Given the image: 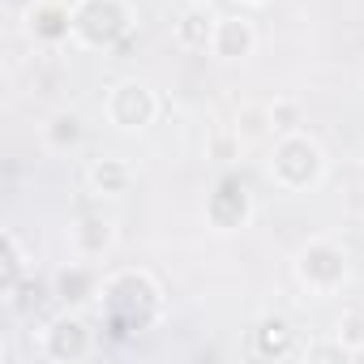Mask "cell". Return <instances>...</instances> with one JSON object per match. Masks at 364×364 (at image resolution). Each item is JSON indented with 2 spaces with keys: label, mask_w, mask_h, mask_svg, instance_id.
<instances>
[{
  "label": "cell",
  "mask_w": 364,
  "mask_h": 364,
  "mask_svg": "<svg viewBox=\"0 0 364 364\" xmlns=\"http://www.w3.org/2000/svg\"><path fill=\"white\" fill-rule=\"evenodd\" d=\"M270 176L279 180V185L287 180V189L313 185V180L321 176V150H317V141H309L300 133H283L279 137V150L270 159Z\"/></svg>",
  "instance_id": "cell-1"
},
{
  "label": "cell",
  "mask_w": 364,
  "mask_h": 364,
  "mask_svg": "<svg viewBox=\"0 0 364 364\" xmlns=\"http://www.w3.org/2000/svg\"><path fill=\"white\" fill-rule=\"evenodd\" d=\"M107 116L120 129H146L154 120V95H150V86L146 82H120L107 95Z\"/></svg>",
  "instance_id": "cell-2"
},
{
  "label": "cell",
  "mask_w": 364,
  "mask_h": 364,
  "mask_svg": "<svg viewBox=\"0 0 364 364\" xmlns=\"http://www.w3.org/2000/svg\"><path fill=\"white\" fill-rule=\"evenodd\" d=\"M253 43H257V35H253V22L249 18H219V26H215V56H223V60H245L249 52H253Z\"/></svg>",
  "instance_id": "cell-3"
},
{
  "label": "cell",
  "mask_w": 364,
  "mask_h": 364,
  "mask_svg": "<svg viewBox=\"0 0 364 364\" xmlns=\"http://www.w3.org/2000/svg\"><path fill=\"white\" fill-rule=\"evenodd\" d=\"M215 26H219V18H210L202 5H193V9L180 14V22H176V39L185 43V48H210V43H215Z\"/></svg>",
  "instance_id": "cell-4"
},
{
  "label": "cell",
  "mask_w": 364,
  "mask_h": 364,
  "mask_svg": "<svg viewBox=\"0 0 364 364\" xmlns=\"http://www.w3.org/2000/svg\"><path fill=\"white\" fill-rule=\"evenodd\" d=\"M129 180H133V171H129L124 163H116V159H103V163L90 167V185H95V193L120 198V193L129 189Z\"/></svg>",
  "instance_id": "cell-5"
},
{
  "label": "cell",
  "mask_w": 364,
  "mask_h": 364,
  "mask_svg": "<svg viewBox=\"0 0 364 364\" xmlns=\"http://www.w3.org/2000/svg\"><path fill=\"white\" fill-rule=\"evenodd\" d=\"M69 343H73L82 355L90 351L86 326H82V321H73V317H65V321H56V326H52V355H73V351H69Z\"/></svg>",
  "instance_id": "cell-6"
},
{
  "label": "cell",
  "mask_w": 364,
  "mask_h": 364,
  "mask_svg": "<svg viewBox=\"0 0 364 364\" xmlns=\"http://www.w3.org/2000/svg\"><path fill=\"white\" fill-rule=\"evenodd\" d=\"M48 141H52L56 150L77 146V141H82V116H77V112H60V116H52V124H48Z\"/></svg>",
  "instance_id": "cell-7"
},
{
  "label": "cell",
  "mask_w": 364,
  "mask_h": 364,
  "mask_svg": "<svg viewBox=\"0 0 364 364\" xmlns=\"http://www.w3.org/2000/svg\"><path fill=\"white\" fill-rule=\"evenodd\" d=\"M270 129H279V133H296V129H300V107L287 103V99L270 103Z\"/></svg>",
  "instance_id": "cell-8"
},
{
  "label": "cell",
  "mask_w": 364,
  "mask_h": 364,
  "mask_svg": "<svg viewBox=\"0 0 364 364\" xmlns=\"http://www.w3.org/2000/svg\"><path fill=\"white\" fill-rule=\"evenodd\" d=\"M18 279H22V249L14 236H5V291H14Z\"/></svg>",
  "instance_id": "cell-9"
},
{
  "label": "cell",
  "mask_w": 364,
  "mask_h": 364,
  "mask_svg": "<svg viewBox=\"0 0 364 364\" xmlns=\"http://www.w3.org/2000/svg\"><path fill=\"white\" fill-rule=\"evenodd\" d=\"M338 343H343L347 351H360V347H364V317H355V313L343 317V321H338Z\"/></svg>",
  "instance_id": "cell-10"
},
{
  "label": "cell",
  "mask_w": 364,
  "mask_h": 364,
  "mask_svg": "<svg viewBox=\"0 0 364 364\" xmlns=\"http://www.w3.org/2000/svg\"><path fill=\"white\" fill-rule=\"evenodd\" d=\"M360 176H364V167H360Z\"/></svg>",
  "instance_id": "cell-11"
}]
</instances>
